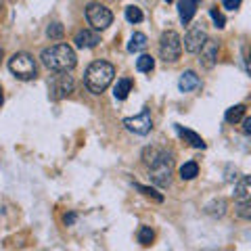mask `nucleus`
Segmentation results:
<instances>
[{
  "instance_id": "20",
  "label": "nucleus",
  "mask_w": 251,
  "mask_h": 251,
  "mask_svg": "<svg viewBox=\"0 0 251 251\" xmlns=\"http://www.w3.org/2000/svg\"><path fill=\"white\" fill-rule=\"evenodd\" d=\"M153 67H155V59L151 57V54H140V57L136 59V69L138 72L149 74V72H153Z\"/></svg>"
},
{
  "instance_id": "2",
  "label": "nucleus",
  "mask_w": 251,
  "mask_h": 251,
  "mask_svg": "<svg viewBox=\"0 0 251 251\" xmlns=\"http://www.w3.org/2000/svg\"><path fill=\"white\" fill-rule=\"evenodd\" d=\"M40 61L46 69L57 74V72H72L77 63V57L69 44H54L42 50Z\"/></svg>"
},
{
  "instance_id": "14",
  "label": "nucleus",
  "mask_w": 251,
  "mask_h": 251,
  "mask_svg": "<svg viewBox=\"0 0 251 251\" xmlns=\"http://www.w3.org/2000/svg\"><path fill=\"white\" fill-rule=\"evenodd\" d=\"M199 86H201V80H199V75L195 72H184L182 75H180V80H178L180 92H193V90H197Z\"/></svg>"
},
{
  "instance_id": "25",
  "label": "nucleus",
  "mask_w": 251,
  "mask_h": 251,
  "mask_svg": "<svg viewBox=\"0 0 251 251\" xmlns=\"http://www.w3.org/2000/svg\"><path fill=\"white\" fill-rule=\"evenodd\" d=\"M209 15H211V19H214L216 27H220V29H222V27L226 25V19H224V15L218 11V6H214V9H209Z\"/></svg>"
},
{
  "instance_id": "5",
  "label": "nucleus",
  "mask_w": 251,
  "mask_h": 251,
  "mask_svg": "<svg viewBox=\"0 0 251 251\" xmlns=\"http://www.w3.org/2000/svg\"><path fill=\"white\" fill-rule=\"evenodd\" d=\"M182 54V38L174 29H168L161 34L159 40V57L166 63H176Z\"/></svg>"
},
{
  "instance_id": "11",
  "label": "nucleus",
  "mask_w": 251,
  "mask_h": 251,
  "mask_svg": "<svg viewBox=\"0 0 251 251\" xmlns=\"http://www.w3.org/2000/svg\"><path fill=\"white\" fill-rule=\"evenodd\" d=\"M199 52H201L199 63H201V65L205 67V69H211V67H214L216 63H218V42H216V40H209V38H207L205 44L201 46Z\"/></svg>"
},
{
  "instance_id": "13",
  "label": "nucleus",
  "mask_w": 251,
  "mask_h": 251,
  "mask_svg": "<svg viewBox=\"0 0 251 251\" xmlns=\"http://www.w3.org/2000/svg\"><path fill=\"white\" fill-rule=\"evenodd\" d=\"M199 9V0H180L178 2V15H180V21L188 25L193 21V17L197 15Z\"/></svg>"
},
{
  "instance_id": "7",
  "label": "nucleus",
  "mask_w": 251,
  "mask_h": 251,
  "mask_svg": "<svg viewBox=\"0 0 251 251\" xmlns=\"http://www.w3.org/2000/svg\"><path fill=\"white\" fill-rule=\"evenodd\" d=\"M75 84H74V77L67 75V72H57V75H52V80L49 84V92H50V99L52 100H61L69 97L74 92Z\"/></svg>"
},
{
  "instance_id": "28",
  "label": "nucleus",
  "mask_w": 251,
  "mask_h": 251,
  "mask_svg": "<svg viewBox=\"0 0 251 251\" xmlns=\"http://www.w3.org/2000/svg\"><path fill=\"white\" fill-rule=\"evenodd\" d=\"M245 67H247V72L251 75V46L247 49V54H245Z\"/></svg>"
},
{
  "instance_id": "16",
  "label": "nucleus",
  "mask_w": 251,
  "mask_h": 251,
  "mask_svg": "<svg viewBox=\"0 0 251 251\" xmlns=\"http://www.w3.org/2000/svg\"><path fill=\"white\" fill-rule=\"evenodd\" d=\"M130 92H132V80L130 77H122V80H117L115 88H113V94H115L117 100H126Z\"/></svg>"
},
{
  "instance_id": "18",
  "label": "nucleus",
  "mask_w": 251,
  "mask_h": 251,
  "mask_svg": "<svg viewBox=\"0 0 251 251\" xmlns=\"http://www.w3.org/2000/svg\"><path fill=\"white\" fill-rule=\"evenodd\" d=\"M197 176H199L197 161H188V163H184V166L180 168V178H182V180H193V178H197Z\"/></svg>"
},
{
  "instance_id": "17",
  "label": "nucleus",
  "mask_w": 251,
  "mask_h": 251,
  "mask_svg": "<svg viewBox=\"0 0 251 251\" xmlns=\"http://www.w3.org/2000/svg\"><path fill=\"white\" fill-rule=\"evenodd\" d=\"M147 44H149L147 36H145V34H140V31H136V34L130 38L128 50H130V52H140V50H145V49H147Z\"/></svg>"
},
{
  "instance_id": "15",
  "label": "nucleus",
  "mask_w": 251,
  "mask_h": 251,
  "mask_svg": "<svg viewBox=\"0 0 251 251\" xmlns=\"http://www.w3.org/2000/svg\"><path fill=\"white\" fill-rule=\"evenodd\" d=\"M176 130H178V134L180 138L184 140V143H188L193 149H205V143H203V138L197 134V132H193V130H186L182 128V126H176Z\"/></svg>"
},
{
  "instance_id": "1",
  "label": "nucleus",
  "mask_w": 251,
  "mask_h": 251,
  "mask_svg": "<svg viewBox=\"0 0 251 251\" xmlns=\"http://www.w3.org/2000/svg\"><path fill=\"white\" fill-rule=\"evenodd\" d=\"M143 161L149 168V178L157 186H168L174 170V155L159 147H147L143 153Z\"/></svg>"
},
{
  "instance_id": "22",
  "label": "nucleus",
  "mask_w": 251,
  "mask_h": 251,
  "mask_svg": "<svg viewBox=\"0 0 251 251\" xmlns=\"http://www.w3.org/2000/svg\"><path fill=\"white\" fill-rule=\"evenodd\" d=\"M126 19H128L130 23H140L145 19V15L138 6H128V9H126Z\"/></svg>"
},
{
  "instance_id": "6",
  "label": "nucleus",
  "mask_w": 251,
  "mask_h": 251,
  "mask_svg": "<svg viewBox=\"0 0 251 251\" xmlns=\"http://www.w3.org/2000/svg\"><path fill=\"white\" fill-rule=\"evenodd\" d=\"M86 19H88V23L94 29H107L113 23V13L103 4L90 2L86 6Z\"/></svg>"
},
{
  "instance_id": "8",
  "label": "nucleus",
  "mask_w": 251,
  "mask_h": 251,
  "mask_svg": "<svg viewBox=\"0 0 251 251\" xmlns=\"http://www.w3.org/2000/svg\"><path fill=\"white\" fill-rule=\"evenodd\" d=\"M124 126H126V130L134 132V134H138V136L149 134V132H151V128H153L151 111H149V109H143V111H140L138 115H134V117H126Z\"/></svg>"
},
{
  "instance_id": "21",
  "label": "nucleus",
  "mask_w": 251,
  "mask_h": 251,
  "mask_svg": "<svg viewBox=\"0 0 251 251\" xmlns=\"http://www.w3.org/2000/svg\"><path fill=\"white\" fill-rule=\"evenodd\" d=\"M155 241V232L151 226H140V230H138V243L143 247H149L151 243Z\"/></svg>"
},
{
  "instance_id": "29",
  "label": "nucleus",
  "mask_w": 251,
  "mask_h": 251,
  "mask_svg": "<svg viewBox=\"0 0 251 251\" xmlns=\"http://www.w3.org/2000/svg\"><path fill=\"white\" fill-rule=\"evenodd\" d=\"M63 220H65V224H74L75 222V214H67Z\"/></svg>"
},
{
  "instance_id": "10",
  "label": "nucleus",
  "mask_w": 251,
  "mask_h": 251,
  "mask_svg": "<svg viewBox=\"0 0 251 251\" xmlns=\"http://www.w3.org/2000/svg\"><path fill=\"white\" fill-rule=\"evenodd\" d=\"M234 201L239 205L251 207V176H243L234 186Z\"/></svg>"
},
{
  "instance_id": "23",
  "label": "nucleus",
  "mask_w": 251,
  "mask_h": 251,
  "mask_svg": "<svg viewBox=\"0 0 251 251\" xmlns=\"http://www.w3.org/2000/svg\"><path fill=\"white\" fill-rule=\"evenodd\" d=\"M140 193L145 195V197H151V199H155V201H163V195H159L155 191V188H151V186H143V184H134Z\"/></svg>"
},
{
  "instance_id": "27",
  "label": "nucleus",
  "mask_w": 251,
  "mask_h": 251,
  "mask_svg": "<svg viewBox=\"0 0 251 251\" xmlns=\"http://www.w3.org/2000/svg\"><path fill=\"white\" fill-rule=\"evenodd\" d=\"M243 132H245L247 136H251V117H245V120H243Z\"/></svg>"
},
{
  "instance_id": "4",
  "label": "nucleus",
  "mask_w": 251,
  "mask_h": 251,
  "mask_svg": "<svg viewBox=\"0 0 251 251\" xmlns=\"http://www.w3.org/2000/svg\"><path fill=\"white\" fill-rule=\"evenodd\" d=\"M9 69H11V74L15 77H19V80H23V82L34 80L36 74H38L36 61L27 52H15L9 59Z\"/></svg>"
},
{
  "instance_id": "24",
  "label": "nucleus",
  "mask_w": 251,
  "mask_h": 251,
  "mask_svg": "<svg viewBox=\"0 0 251 251\" xmlns=\"http://www.w3.org/2000/svg\"><path fill=\"white\" fill-rule=\"evenodd\" d=\"M46 34H49L50 40H61L63 38V25L61 23H50L49 29H46Z\"/></svg>"
},
{
  "instance_id": "19",
  "label": "nucleus",
  "mask_w": 251,
  "mask_h": 251,
  "mask_svg": "<svg viewBox=\"0 0 251 251\" xmlns=\"http://www.w3.org/2000/svg\"><path fill=\"white\" fill-rule=\"evenodd\" d=\"M243 115H245V105H234V107H230L228 111H226V122L228 124H239L241 120H243Z\"/></svg>"
},
{
  "instance_id": "9",
  "label": "nucleus",
  "mask_w": 251,
  "mask_h": 251,
  "mask_svg": "<svg viewBox=\"0 0 251 251\" xmlns=\"http://www.w3.org/2000/svg\"><path fill=\"white\" fill-rule=\"evenodd\" d=\"M205 40H207V31L203 29L201 25H193L191 29L186 31V36H184V49H186V52H199L201 46L205 44Z\"/></svg>"
},
{
  "instance_id": "32",
  "label": "nucleus",
  "mask_w": 251,
  "mask_h": 251,
  "mask_svg": "<svg viewBox=\"0 0 251 251\" xmlns=\"http://www.w3.org/2000/svg\"><path fill=\"white\" fill-rule=\"evenodd\" d=\"M166 2H168V4H170V2H174V0H166Z\"/></svg>"
},
{
  "instance_id": "12",
  "label": "nucleus",
  "mask_w": 251,
  "mask_h": 251,
  "mask_svg": "<svg viewBox=\"0 0 251 251\" xmlns=\"http://www.w3.org/2000/svg\"><path fill=\"white\" fill-rule=\"evenodd\" d=\"M74 42H75L77 49H94V46L100 42V36H99L97 29H94V31L92 29H80L75 34Z\"/></svg>"
},
{
  "instance_id": "31",
  "label": "nucleus",
  "mask_w": 251,
  "mask_h": 251,
  "mask_svg": "<svg viewBox=\"0 0 251 251\" xmlns=\"http://www.w3.org/2000/svg\"><path fill=\"white\" fill-rule=\"evenodd\" d=\"M0 59H2V46H0Z\"/></svg>"
},
{
  "instance_id": "26",
  "label": "nucleus",
  "mask_w": 251,
  "mask_h": 251,
  "mask_svg": "<svg viewBox=\"0 0 251 251\" xmlns=\"http://www.w3.org/2000/svg\"><path fill=\"white\" fill-rule=\"evenodd\" d=\"M241 2H243V0H222L224 9H228V11H237L241 6Z\"/></svg>"
},
{
  "instance_id": "30",
  "label": "nucleus",
  "mask_w": 251,
  "mask_h": 251,
  "mask_svg": "<svg viewBox=\"0 0 251 251\" xmlns=\"http://www.w3.org/2000/svg\"><path fill=\"white\" fill-rule=\"evenodd\" d=\"M2 100H4V97H2V88H0V105H2Z\"/></svg>"
},
{
  "instance_id": "3",
  "label": "nucleus",
  "mask_w": 251,
  "mask_h": 251,
  "mask_svg": "<svg viewBox=\"0 0 251 251\" xmlns=\"http://www.w3.org/2000/svg\"><path fill=\"white\" fill-rule=\"evenodd\" d=\"M115 77V67L107 61H94L90 63V67L86 69L84 82L86 88H88L92 94H103L109 86H111Z\"/></svg>"
}]
</instances>
